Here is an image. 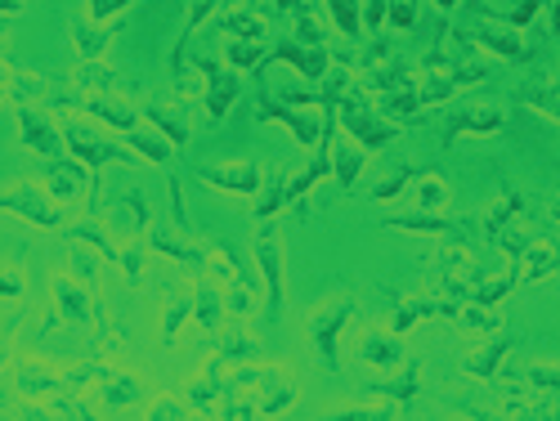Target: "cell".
<instances>
[{
  "label": "cell",
  "mask_w": 560,
  "mask_h": 421,
  "mask_svg": "<svg viewBox=\"0 0 560 421\" xmlns=\"http://www.w3.org/2000/svg\"><path fill=\"white\" fill-rule=\"evenodd\" d=\"M502 377L511 382H521L529 390H542V395H556L560 399V363L556 359H534L525 367H502Z\"/></svg>",
  "instance_id": "d4e9b609"
},
{
  "label": "cell",
  "mask_w": 560,
  "mask_h": 421,
  "mask_svg": "<svg viewBox=\"0 0 560 421\" xmlns=\"http://www.w3.org/2000/svg\"><path fill=\"white\" fill-rule=\"evenodd\" d=\"M224 359H207L198 377L184 386V399L198 417H220V399H224Z\"/></svg>",
  "instance_id": "9c48e42d"
},
{
  "label": "cell",
  "mask_w": 560,
  "mask_h": 421,
  "mask_svg": "<svg viewBox=\"0 0 560 421\" xmlns=\"http://www.w3.org/2000/svg\"><path fill=\"white\" fill-rule=\"evenodd\" d=\"M144 417H153V421H171V417H198V412L189 408V399H184V395H179V399H175V395H162L158 404L144 408Z\"/></svg>",
  "instance_id": "d590c367"
},
{
  "label": "cell",
  "mask_w": 560,
  "mask_h": 421,
  "mask_svg": "<svg viewBox=\"0 0 560 421\" xmlns=\"http://www.w3.org/2000/svg\"><path fill=\"white\" fill-rule=\"evenodd\" d=\"M77 189H81V171L59 166V171H55V198H72Z\"/></svg>",
  "instance_id": "ee69618b"
},
{
  "label": "cell",
  "mask_w": 560,
  "mask_h": 421,
  "mask_svg": "<svg viewBox=\"0 0 560 421\" xmlns=\"http://www.w3.org/2000/svg\"><path fill=\"white\" fill-rule=\"evenodd\" d=\"M260 121H283L296 139H301V149H314V144H328V135H323V126L314 117H301L292 108H278V104H260Z\"/></svg>",
  "instance_id": "4316f807"
},
{
  "label": "cell",
  "mask_w": 560,
  "mask_h": 421,
  "mask_svg": "<svg viewBox=\"0 0 560 421\" xmlns=\"http://www.w3.org/2000/svg\"><path fill=\"white\" fill-rule=\"evenodd\" d=\"M551 273H560V233H551V238H534V247H529V256L521 260V288L529 283H542V278H551Z\"/></svg>",
  "instance_id": "7402d4cb"
},
{
  "label": "cell",
  "mask_w": 560,
  "mask_h": 421,
  "mask_svg": "<svg viewBox=\"0 0 560 421\" xmlns=\"http://www.w3.org/2000/svg\"><path fill=\"white\" fill-rule=\"evenodd\" d=\"M121 5H130V0H95L100 14H113V10H121Z\"/></svg>",
  "instance_id": "db71d44e"
},
{
  "label": "cell",
  "mask_w": 560,
  "mask_h": 421,
  "mask_svg": "<svg viewBox=\"0 0 560 421\" xmlns=\"http://www.w3.org/2000/svg\"><path fill=\"white\" fill-rule=\"evenodd\" d=\"M215 359H224L229 367L233 363H260L265 350H260V341L247 332V327H220L215 332Z\"/></svg>",
  "instance_id": "cb8c5ba5"
},
{
  "label": "cell",
  "mask_w": 560,
  "mask_h": 421,
  "mask_svg": "<svg viewBox=\"0 0 560 421\" xmlns=\"http://www.w3.org/2000/svg\"><path fill=\"white\" fill-rule=\"evenodd\" d=\"M372 399H386L399 417L408 412V404L417 399V395H422V363H417V359H408L399 372H386V382H368L363 386Z\"/></svg>",
  "instance_id": "8992f818"
},
{
  "label": "cell",
  "mask_w": 560,
  "mask_h": 421,
  "mask_svg": "<svg viewBox=\"0 0 560 421\" xmlns=\"http://www.w3.org/2000/svg\"><path fill=\"white\" fill-rule=\"evenodd\" d=\"M556 90H560V81H556Z\"/></svg>",
  "instance_id": "680465c9"
},
{
  "label": "cell",
  "mask_w": 560,
  "mask_h": 421,
  "mask_svg": "<svg viewBox=\"0 0 560 421\" xmlns=\"http://www.w3.org/2000/svg\"><path fill=\"white\" fill-rule=\"evenodd\" d=\"M10 363V332H0V367Z\"/></svg>",
  "instance_id": "9f6ffc18"
},
{
  "label": "cell",
  "mask_w": 560,
  "mask_h": 421,
  "mask_svg": "<svg viewBox=\"0 0 560 421\" xmlns=\"http://www.w3.org/2000/svg\"><path fill=\"white\" fill-rule=\"evenodd\" d=\"M506 354H511V341L506 337H489L480 350H471L457 367L466 372V377H476V382H493L498 372L506 367Z\"/></svg>",
  "instance_id": "d6986e66"
},
{
  "label": "cell",
  "mask_w": 560,
  "mask_h": 421,
  "mask_svg": "<svg viewBox=\"0 0 560 421\" xmlns=\"http://www.w3.org/2000/svg\"><path fill=\"white\" fill-rule=\"evenodd\" d=\"M45 408H50V417H72V421L100 417V408H90L81 390H59V395H50V404H45Z\"/></svg>",
  "instance_id": "1f68e13d"
},
{
  "label": "cell",
  "mask_w": 560,
  "mask_h": 421,
  "mask_svg": "<svg viewBox=\"0 0 560 421\" xmlns=\"http://www.w3.org/2000/svg\"><path fill=\"white\" fill-rule=\"evenodd\" d=\"M211 5H215V0H194V23H202L211 14Z\"/></svg>",
  "instance_id": "f5cc1de1"
},
{
  "label": "cell",
  "mask_w": 560,
  "mask_h": 421,
  "mask_svg": "<svg viewBox=\"0 0 560 421\" xmlns=\"http://www.w3.org/2000/svg\"><path fill=\"white\" fill-rule=\"evenodd\" d=\"M278 59L296 63L305 77H323V50L318 45H278Z\"/></svg>",
  "instance_id": "836d02e7"
},
{
  "label": "cell",
  "mask_w": 560,
  "mask_h": 421,
  "mask_svg": "<svg viewBox=\"0 0 560 421\" xmlns=\"http://www.w3.org/2000/svg\"><path fill=\"white\" fill-rule=\"evenodd\" d=\"M14 390H19L23 399H50V395L68 390V386H63V363L40 359V354H23V359L14 363Z\"/></svg>",
  "instance_id": "3957f363"
},
{
  "label": "cell",
  "mask_w": 560,
  "mask_h": 421,
  "mask_svg": "<svg viewBox=\"0 0 560 421\" xmlns=\"http://www.w3.org/2000/svg\"><path fill=\"white\" fill-rule=\"evenodd\" d=\"M260 301H265V283H256V278H238V283L224 288V318H256L260 314Z\"/></svg>",
  "instance_id": "484cf974"
},
{
  "label": "cell",
  "mask_w": 560,
  "mask_h": 421,
  "mask_svg": "<svg viewBox=\"0 0 560 421\" xmlns=\"http://www.w3.org/2000/svg\"><path fill=\"white\" fill-rule=\"evenodd\" d=\"M72 269H77V278H81V283H95L100 260L90 256V252H81V243H77V252H72Z\"/></svg>",
  "instance_id": "f6af8a7d"
},
{
  "label": "cell",
  "mask_w": 560,
  "mask_h": 421,
  "mask_svg": "<svg viewBox=\"0 0 560 421\" xmlns=\"http://www.w3.org/2000/svg\"><path fill=\"white\" fill-rule=\"evenodd\" d=\"M243 95V81L238 77H229V72H215L211 68V95H207V108H211V121H220L229 108H233V100Z\"/></svg>",
  "instance_id": "4dcf8cb0"
},
{
  "label": "cell",
  "mask_w": 560,
  "mask_h": 421,
  "mask_svg": "<svg viewBox=\"0 0 560 421\" xmlns=\"http://www.w3.org/2000/svg\"><path fill=\"white\" fill-rule=\"evenodd\" d=\"M256 395V417H278V412H288L292 404H296V382H283V372H278L273 382H265L260 390H252Z\"/></svg>",
  "instance_id": "f1b7e54d"
},
{
  "label": "cell",
  "mask_w": 560,
  "mask_h": 421,
  "mask_svg": "<svg viewBox=\"0 0 560 421\" xmlns=\"http://www.w3.org/2000/svg\"><path fill=\"white\" fill-rule=\"evenodd\" d=\"M121 269H126L130 283H139V278H144V256H139V243L121 252Z\"/></svg>",
  "instance_id": "bcb514c9"
},
{
  "label": "cell",
  "mask_w": 560,
  "mask_h": 421,
  "mask_svg": "<svg viewBox=\"0 0 560 421\" xmlns=\"http://www.w3.org/2000/svg\"><path fill=\"white\" fill-rule=\"evenodd\" d=\"M50 296H55L59 318H68L72 327H95V301H90L85 283H77V278H68V273H55Z\"/></svg>",
  "instance_id": "30bf717a"
},
{
  "label": "cell",
  "mask_w": 560,
  "mask_h": 421,
  "mask_svg": "<svg viewBox=\"0 0 560 421\" xmlns=\"http://www.w3.org/2000/svg\"><path fill=\"white\" fill-rule=\"evenodd\" d=\"M444 202H448L444 179L440 175H417V207L422 211H444Z\"/></svg>",
  "instance_id": "e575fe53"
},
{
  "label": "cell",
  "mask_w": 560,
  "mask_h": 421,
  "mask_svg": "<svg viewBox=\"0 0 560 421\" xmlns=\"http://www.w3.org/2000/svg\"><path fill=\"white\" fill-rule=\"evenodd\" d=\"M153 121L175 139V144H184L189 139V130H184V121H179V113H171V108H153Z\"/></svg>",
  "instance_id": "60d3db41"
},
{
  "label": "cell",
  "mask_w": 560,
  "mask_h": 421,
  "mask_svg": "<svg viewBox=\"0 0 560 421\" xmlns=\"http://www.w3.org/2000/svg\"><path fill=\"white\" fill-rule=\"evenodd\" d=\"M95 390H100V399H104L108 412H130V408H139V404L149 399V386L139 382V377H130V372H121V367H108V377Z\"/></svg>",
  "instance_id": "4fadbf2b"
},
{
  "label": "cell",
  "mask_w": 560,
  "mask_h": 421,
  "mask_svg": "<svg viewBox=\"0 0 560 421\" xmlns=\"http://www.w3.org/2000/svg\"><path fill=\"white\" fill-rule=\"evenodd\" d=\"M252 260H256L260 283H265V318L278 323L288 309V265H283V238H278L273 220H260L256 243H252Z\"/></svg>",
  "instance_id": "6da1fadb"
},
{
  "label": "cell",
  "mask_w": 560,
  "mask_h": 421,
  "mask_svg": "<svg viewBox=\"0 0 560 421\" xmlns=\"http://www.w3.org/2000/svg\"><path fill=\"white\" fill-rule=\"evenodd\" d=\"M229 59L238 63V68H252V63H260V45L256 40H233L229 45Z\"/></svg>",
  "instance_id": "7bdbcfd3"
},
{
  "label": "cell",
  "mask_w": 560,
  "mask_h": 421,
  "mask_svg": "<svg viewBox=\"0 0 560 421\" xmlns=\"http://www.w3.org/2000/svg\"><path fill=\"white\" fill-rule=\"evenodd\" d=\"M521 104H525V108H534L538 117H547V121H556V126H560V90H556V81L525 85V90H521Z\"/></svg>",
  "instance_id": "f546056e"
},
{
  "label": "cell",
  "mask_w": 560,
  "mask_h": 421,
  "mask_svg": "<svg viewBox=\"0 0 560 421\" xmlns=\"http://www.w3.org/2000/svg\"><path fill=\"white\" fill-rule=\"evenodd\" d=\"M332 171V162H328V153H318V162L305 171V175H296V179H278V184H269V189H265V198L256 202V220H273L278 211H283V207H292L296 198H305L310 189H314V184L323 179V175H328Z\"/></svg>",
  "instance_id": "277c9868"
},
{
  "label": "cell",
  "mask_w": 560,
  "mask_h": 421,
  "mask_svg": "<svg viewBox=\"0 0 560 421\" xmlns=\"http://www.w3.org/2000/svg\"><path fill=\"white\" fill-rule=\"evenodd\" d=\"M547 27H551V36L560 40V0H551V5H547Z\"/></svg>",
  "instance_id": "816d5d0a"
},
{
  "label": "cell",
  "mask_w": 560,
  "mask_h": 421,
  "mask_svg": "<svg viewBox=\"0 0 560 421\" xmlns=\"http://www.w3.org/2000/svg\"><path fill=\"white\" fill-rule=\"evenodd\" d=\"M435 5H440V10H457V5H462V0H435Z\"/></svg>",
  "instance_id": "6f0895ef"
},
{
  "label": "cell",
  "mask_w": 560,
  "mask_h": 421,
  "mask_svg": "<svg viewBox=\"0 0 560 421\" xmlns=\"http://www.w3.org/2000/svg\"><path fill=\"white\" fill-rule=\"evenodd\" d=\"M547 220H551V224H556V229H560V194H556V198H551V202H547Z\"/></svg>",
  "instance_id": "11a10c76"
},
{
  "label": "cell",
  "mask_w": 560,
  "mask_h": 421,
  "mask_svg": "<svg viewBox=\"0 0 560 421\" xmlns=\"http://www.w3.org/2000/svg\"><path fill=\"white\" fill-rule=\"evenodd\" d=\"M0 211H14V215H23V220L36 224V229H55V224H59L55 202H50V198H40L32 184H27V189H14V194L0 198Z\"/></svg>",
  "instance_id": "2e32d148"
},
{
  "label": "cell",
  "mask_w": 560,
  "mask_h": 421,
  "mask_svg": "<svg viewBox=\"0 0 560 421\" xmlns=\"http://www.w3.org/2000/svg\"><path fill=\"white\" fill-rule=\"evenodd\" d=\"M68 238H72V243H85V247H95V252H100L104 260H113V265H121V247H117V243L108 238V233H104L100 224H77V229L68 233Z\"/></svg>",
  "instance_id": "d6a6232c"
},
{
  "label": "cell",
  "mask_w": 560,
  "mask_h": 421,
  "mask_svg": "<svg viewBox=\"0 0 560 421\" xmlns=\"http://www.w3.org/2000/svg\"><path fill=\"white\" fill-rule=\"evenodd\" d=\"M516 288H521V260H506L498 273H480L476 283H471V296H466V301H476V305H502Z\"/></svg>",
  "instance_id": "e0dca14e"
},
{
  "label": "cell",
  "mask_w": 560,
  "mask_h": 421,
  "mask_svg": "<svg viewBox=\"0 0 560 421\" xmlns=\"http://www.w3.org/2000/svg\"><path fill=\"white\" fill-rule=\"evenodd\" d=\"M542 14V0H521V5L516 10H502L498 14V23H506V27H516V32H525L534 19Z\"/></svg>",
  "instance_id": "8d00e7d4"
},
{
  "label": "cell",
  "mask_w": 560,
  "mask_h": 421,
  "mask_svg": "<svg viewBox=\"0 0 560 421\" xmlns=\"http://www.w3.org/2000/svg\"><path fill=\"white\" fill-rule=\"evenodd\" d=\"M390 27H412V0H395V5H390Z\"/></svg>",
  "instance_id": "7dc6e473"
},
{
  "label": "cell",
  "mask_w": 560,
  "mask_h": 421,
  "mask_svg": "<svg viewBox=\"0 0 560 421\" xmlns=\"http://www.w3.org/2000/svg\"><path fill=\"white\" fill-rule=\"evenodd\" d=\"M194 318L207 332H220L224 327V288L207 273H198V283H194Z\"/></svg>",
  "instance_id": "44dd1931"
},
{
  "label": "cell",
  "mask_w": 560,
  "mask_h": 421,
  "mask_svg": "<svg viewBox=\"0 0 560 421\" xmlns=\"http://www.w3.org/2000/svg\"><path fill=\"white\" fill-rule=\"evenodd\" d=\"M229 27H233V32H238V36H247V40H256V36H260V32H265V27H260V23H256V19H247V14H238V19H233V23H229Z\"/></svg>",
  "instance_id": "f907efd6"
},
{
  "label": "cell",
  "mask_w": 560,
  "mask_h": 421,
  "mask_svg": "<svg viewBox=\"0 0 560 421\" xmlns=\"http://www.w3.org/2000/svg\"><path fill=\"white\" fill-rule=\"evenodd\" d=\"M341 121H346V130L354 135V144L363 149V153H372V149H382L386 144V139L395 135V126H386V121H377V117H372L368 108H359L354 100L341 108Z\"/></svg>",
  "instance_id": "ac0fdd59"
},
{
  "label": "cell",
  "mask_w": 560,
  "mask_h": 421,
  "mask_svg": "<svg viewBox=\"0 0 560 421\" xmlns=\"http://www.w3.org/2000/svg\"><path fill=\"white\" fill-rule=\"evenodd\" d=\"M354 318V296H332L305 314V337L318 350V363L328 372H341V337H346V323Z\"/></svg>",
  "instance_id": "7a4b0ae2"
},
{
  "label": "cell",
  "mask_w": 560,
  "mask_h": 421,
  "mask_svg": "<svg viewBox=\"0 0 560 421\" xmlns=\"http://www.w3.org/2000/svg\"><path fill=\"white\" fill-rule=\"evenodd\" d=\"M408 179H417V171H399L395 179L377 184V189H372V202H395V198L404 194V184H408Z\"/></svg>",
  "instance_id": "f35d334b"
},
{
  "label": "cell",
  "mask_w": 560,
  "mask_h": 421,
  "mask_svg": "<svg viewBox=\"0 0 560 421\" xmlns=\"http://www.w3.org/2000/svg\"><path fill=\"white\" fill-rule=\"evenodd\" d=\"M90 162H104V157H126V153H117L113 144H95V139H85V149H81Z\"/></svg>",
  "instance_id": "681fc988"
},
{
  "label": "cell",
  "mask_w": 560,
  "mask_h": 421,
  "mask_svg": "<svg viewBox=\"0 0 560 421\" xmlns=\"http://www.w3.org/2000/svg\"><path fill=\"white\" fill-rule=\"evenodd\" d=\"M399 233H431V238H471L466 220H444L440 211H417V215H390L386 220Z\"/></svg>",
  "instance_id": "9a60e30c"
},
{
  "label": "cell",
  "mask_w": 560,
  "mask_h": 421,
  "mask_svg": "<svg viewBox=\"0 0 560 421\" xmlns=\"http://www.w3.org/2000/svg\"><path fill=\"white\" fill-rule=\"evenodd\" d=\"M502 126H506V113H502L498 104H471V108L448 113L444 139H448V144H457L462 135H466V139H489V135H498Z\"/></svg>",
  "instance_id": "52a82bcc"
},
{
  "label": "cell",
  "mask_w": 560,
  "mask_h": 421,
  "mask_svg": "<svg viewBox=\"0 0 560 421\" xmlns=\"http://www.w3.org/2000/svg\"><path fill=\"white\" fill-rule=\"evenodd\" d=\"M359 363L377 367V372H399L408 363V346L395 332H363L359 337Z\"/></svg>",
  "instance_id": "7c38bea8"
},
{
  "label": "cell",
  "mask_w": 560,
  "mask_h": 421,
  "mask_svg": "<svg viewBox=\"0 0 560 421\" xmlns=\"http://www.w3.org/2000/svg\"><path fill=\"white\" fill-rule=\"evenodd\" d=\"M149 247L158 256L184 265V269H194V273H202V265H207V247H194L189 238H179V233H171V229H153L149 233Z\"/></svg>",
  "instance_id": "ffe728a7"
},
{
  "label": "cell",
  "mask_w": 560,
  "mask_h": 421,
  "mask_svg": "<svg viewBox=\"0 0 560 421\" xmlns=\"http://www.w3.org/2000/svg\"><path fill=\"white\" fill-rule=\"evenodd\" d=\"M189 318H194V292L175 288L166 296V314H162V350H171L179 341V332H184V323H189Z\"/></svg>",
  "instance_id": "83f0119b"
},
{
  "label": "cell",
  "mask_w": 560,
  "mask_h": 421,
  "mask_svg": "<svg viewBox=\"0 0 560 421\" xmlns=\"http://www.w3.org/2000/svg\"><path fill=\"white\" fill-rule=\"evenodd\" d=\"M202 179L224 194H260V166L256 162H215V166H202Z\"/></svg>",
  "instance_id": "5bb4252c"
},
{
  "label": "cell",
  "mask_w": 560,
  "mask_h": 421,
  "mask_svg": "<svg viewBox=\"0 0 560 421\" xmlns=\"http://www.w3.org/2000/svg\"><path fill=\"white\" fill-rule=\"evenodd\" d=\"M332 171H337V179L346 184V189H354V179H359V171H363V149H359V153H354V149H341Z\"/></svg>",
  "instance_id": "74e56055"
},
{
  "label": "cell",
  "mask_w": 560,
  "mask_h": 421,
  "mask_svg": "<svg viewBox=\"0 0 560 421\" xmlns=\"http://www.w3.org/2000/svg\"><path fill=\"white\" fill-rule=\"evenodd\" d=\"M453 314H457V305L444 301L440 292H431V296H404V301L390 309V332H395V337H412L427 318H453Z\"/></svg>",
  "instance_id": "5b68a950"
},
{
  "label": "cell",
  "mask_w": 560,
  "mask_h": 421,
  "mask_svg": "<svg viewBox=\"0 0 560 421\" xmlns=\"http://www.w3.org/2000/svg\"><path fill=\"white\" fill-rule=\"evenodd\" d=\"M462 40H476L485 55H493V59H502V63H529V40H525V32L506 27V23H489V27H480L476 36H462Z\"/></svg>",
  "instance_id": "8fae6325"
},
{
  "label": "cell",
  "mask_w": 560,
  "mask_h": 421,
  "mask_svg": "<svg viewBox=\"0 0 560 421\" xmlns=\"http://www.w3.org/2000/svg\"><path fill=\"white\" fill-rule=\"evenodd\" d=\"M23 273L14 269V265H5V269H0V301H23Z\"/></svg>",
  "instance_id": "ab89813d"
},
{
  "label": "cell",
  "mask_w": 560,
  "mask_h": 421,
  "mask_svg": "<svg viewBox=\"0 0 560 421\" xmlns=\"http://www.w3.org/2000/svg\"><path fill=\"white\" fill-rule=\"evenodd\" d=\"M328 5H332V14H337L341 32L354 36V32H359V10H354V0H328Z\"/></svg>",
  "instance_id": "b9f144b4"
},
{
  "label": "cell",
  "mask_w": 560,
  "mask_h": 421,
  "mask_svg": "<svg viewBox=\"0 0 560 421\" xmlns=\"http://www.w3.org/2000/svg\"><path fill=\"white\" fill-rule=\"evenodd\" d=\"M453 323H457V332H462V337H476V341H489V337L502 332V314H498V305H476V301H466V305H457Z\"/></svg>",
  "instance_id": "603a6c76"
},
{
  "label": "cell",
  "mask_w": 560,
  "mask_h": 421,
  "mask_svg": "<svg viewBox=\"0 0 560 421\" xmlns=\"http://www.w3.org/2000/svg\"><path fill=\"white\" fill-rule=\"evenodd\" d=\"M135 149H139V157H149V162H166V149L158 144V139H135Z\"/></svg>",
  "instance_id": "c3c4849f"
},
{
  "label": "cell",
  "mask_w": 560,
  "mask_h": 421,
  "mask_svg": "<svg viewBox=\"0 0 560 421\" xmlns=\"http://www.w3.org/2000/svg\"><path fill=\"white\" fill-rule=\"evenodd\" d=\"M525 211H529V198L516 189V184H502V189H498V198L476 215V229L485 233V238L493 243L498 238V233L506 229V224H516V220H525Z\"/></svg>",
  "instance_id": "ba28073f"
}]
</instances>
